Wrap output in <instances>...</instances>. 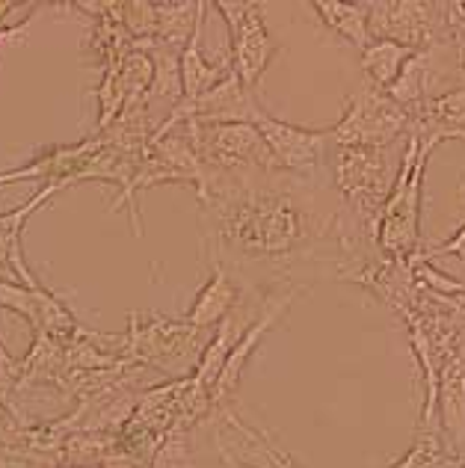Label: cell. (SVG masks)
Returning a JSON list of instances; mask_svg holds the SVG:
<instances>
[{
  "instance_id": "cell-1",
  "label": "cell",
  "mask_w": 465,
  "mask_h": 468,
  "mask_svg": "<svg viewBox=\"0 0 465 468\" xmlns=\"http://www.w3.org/2000/svg\"><path fill=\"white\" fill-rule=\"evenodd\" d=\"M276 176L205 169L196 193L223 252L243 261H285L326 234L321 217L279 187Z\"/></svg>"
},
{
  "instance_id": "cell-20",
  "label": "cell",
  "mask_w": 465,
  "mask_h": 468,
  "mask_svg": "<svg viewBox=\"0 0 465 468\" xmlns=\"http://www.w3.org/2000/svg\"><path fill=\"white\" fill-rule=\"evenodd\" d=\"M391 468H465V457H454L445 448L439 430H418L412 448Z\"/></svg>"
},
{
  "instance_id": "cell-11",
  "label": "cell",
  "mask_w": 465,
  "mask_h": 468,
  "mask_svg": "<svg viewBox=\"0 0 465 468\" xmlns=\"http://www.w3.org/2000/svg\"><path fill=\"white\" fill-rule=\"evenodd\" d=\"M436 421L442 427L445 448L454 457H465V338L448 353L439 371Z\"/></svg>"
},
{
  "instance_id": "cell-19",
  "label": "cell",
  "mask_w": 465,
  "mask_h": 468,
  "mask_svg": "<svg viewBox=\"0 0 465 468\" xmlns=\"http://www.w3.org/2000/svg\"><path fill=\"white\" fill-rule=\"evenodd\" d=\"M412 54H415V48L397 45V42H391V39H374L362 51L365 83L374 86V90L388 92V86L400 78V71H403V66L409 63Z\"/></svg>"
},
{
  "instance_id": "cell-3",
  "label": "cell",
  "mask_w": 465,
  "mask_h": 468,
  "mask_svg": "<svg viewBox=\"0 0 465 468\" xmlns=\"http://www.w3.org/2000/svg\"><path fill=\"white\" fill-rule=\"evenodd\" d=\"M214 332L190 326L185 317L173 320L164 314H137L128 320V332L122 335V356L131 365L154 367L173 379L193 377L205 347L211 344Z\"/></svg>"
},
{
  "instance_id": "cell-6",
  "label": "cell",
  "mask_w": 465,
  "mask_h": 468,
  "mask_svg": "<svg viewBox=\"0 0 465 468\" xmlns=\"http://www.w3.org/2000/svg\"><path fill=\"white\" fill-rule=\"evenodd\" d=\"M190 131V140L202 157L205 169L217 172H276L264 133L252 122H181Z\"/></svg>"
},
{
  "instance_id": "cell-17",
  "label": "cell",
  "mask_w": 465,
  "mask_h": 468,
  "mask_svg": "<svg viewBox=\"0 0 465 468\" xmlns=\"http://www.w3.org/2000/svg\"><path fill=\"white\" fill-rule=\"evenodd\" d=\"M205 16H207V4H202L199 21H196V27L190 33L187 45L181 48V86H185V98H187V101L205 95L207 90H211V86H217L219 80H223L226 71L231 69L228 59H223V63H211V59L202 54Z\"/></svg>"
},
{
  "instance_id": "cell-22",
  "label": "cell",
  "mask_w": 465,
  "mask_h": 468,
  "mask_svg": "<svg viewBox=\"0 0 465 468\" xmlns=\"http://www.w3.org/2000/svg\"><path fill=\"white\" fill-rule=\"evenodd\" d=\"M442 255H454L460 258V261H465V223L450 234V238H445V243H439V246H427V250H421L418 255V261H430L433 264V258H442Z\"/></svg>"
},
{
  "instance_id": "cell-25",
  "label": "cell",
  "mask_w": 465,
  "mask_h": 468,
  "mask_svg": "<svg viewBox=\"0 0 465 468\" xmlns=\"http://www.w3.org/2000/svg\"><path fill=\"white\" fill-rule=\"evenodd\" d=\"M460 202L465 205V181H462V190H460Z\"/></svg>"
},
{
  "instance_id": "cell-12",
  "label": "cell",
  "mask_w": 465,
  "mask_h": 468,
  "mask_svg": "<svg viewBox=\"0 0 465 468\" xmlns=\"http://www.w3.org/2000/svg\"><path fill=\"white\" fill-rule=\"evenodd\" d=\"M69 184L63 181H54V184H45V187L27 199L24 205H18L16 211H6L0 214V279H12V282H21L27 288H42V282L36 279V273L27 267V258H24V246H21V231L27 226V219L39 211V207L57 196L59 190H66Z\"/></svg>"
},
{
  "instance_id": "cell-13",
  "label": "cell",
  "mask_w": 465,
  "mask_h": 468,
  "mask_svg": "<svg viewBox=\"0 0 465 468\" xmlns=\"http://www.w3.org/2000/svg\"><path fill=\"white\" fill-rule=\"evenodd\" d=\"M101 133H92V137L71 143V145H51L45 149L39 157H33L30 164H24L12 172H0V184H16V181H30V178H45L48 184L63 181V184H75L78 172L90 164V160L101 152Z\"/></svg>"
},
{
  "instance_id": "cell-15",
  "label": "cell",
  "mask_w": 465,
  "mask_h": 468,
  "mask_svg": "<svg viewBox=\"0 0 465 468\" xmlns=\"http://www.w3.org/2000/svg\"><path fill=\"white\" fill-rule=\"evenodd\" d=\"M238 282L228 276V270L223 264H217L211 270V276L205 279V285L199 288V293L193 297L190 309L185 314V320L196 329H207L214 332L226 317H231L238 305Z\"/></svg>"
},
{
  "instance_id": "cell-2",
  "label": "cell",
  "mask_w": 465,
  "mask_h": 468,
  "mask_svg": "<svg viewBox=\"0 0 465 468\" xmlns=\"http://www.w3.org/2000/svg\"><path fill=\"white\" fill-rule=\"evenodd\" d=\"M436 143L421 140L418 133H409L407 149L400 154V169L395 176V187L388 193L376 226L379 252L409 264L418 255L421 246V205H424V176Z\"/></svg>"
},
{
  "instance_id": "cell-9",
  "label": "cell",
  "mask_w": 465,
  "mask_h": 468,
  "mask_svg": "<svg viewBox=\"0 0 465 468\" xmlns=\"http://www.w3.org/2000/svg\"><path fill=\"white\" fill-rule=\"evenodd\" d=\"M259 131L264 133V143L270 149V157L276 164V172H288V176H305L312 178L317 166H321V152L329 143V128H302L273 116L270 110H261Z\"/></svg>"
},
{
  "instance_id": "cell-10",
  "label": "cell",
  "mask_w": 465,
  "mask_h": 468,
  "mask_svg": "<svg viewBox=\"0 0 465 468\" xmlns=\"http://www.w3.org/2000/svg\"><path fill=\"white\" fill-rule=\"evenodd\" d=\"M297 293H300L297 288H291V291H285V293H270V297H264L259 317H255L252 324H249L247 329H243L240 341L235 344V350H231V356L226 359L223 374H219L217 386H214V406H217V410H223V406H228V398L238 391L240 377H243V371H247V365H249V359H252L255 347H259V344L264 341L267 332H270V329L279 324V320L288 314L291 303L297 300Z\"/></svg>"
},
{
  "instance_id": "cell-24",
  "label": "cell",
  "mask_w": 465,
  "mask_h": 468,
  "mask_svg": "<svg viewBox=\"0 0 465 468\" xmlns=\"http://www.w3.org/2000/svg\"><path fill=\"white\" fill-rule=\"evenodd\" d=\"M12 9H16V4H6V0H0V48H4L12 39V36H18L24 27H27V18H21L18 24H9Z\"/></svg>"
},
{
  "instance_id": "cell-4",
  "label": "cell",
  "mask_w": 465,
  "mask_h": 468,
  "mask_svg": "<svg viewBox=\"0 0 465 468\" xmlns=\"http://www.w3.org/2000/svg\"><path fill=\"white\" fill-rule=\"evenodd\" d=\"M412 133V113L400 107L383 90L362 83L347 95L344 113L329 128L333 145H353V149H388L400 137Z\"/></svg>"
},
{
  "instance_id": "cell-16",
  "label": "cell",
  "mask_w": 465,
  "mask_h": 468,
  "mask_svg": "<svg viewBox=\"0 0 465 468\" xmlns=\"http://www.w3.org/2000/svg\"><path fill=\"white\" fill-rule=\"evenodd\" d=\"M442 42L415 51L409 57V63L403 66L400 78L388 86V95L395 98L400 107L415 110V107H421L427 98H433L430 92L439 83V48H442Z\"/></svg>"
},
{
  "instance_id": "cell-23",
  "label": "cell",
  "mask_w": 465,
  "mask_h": 468,
  "mask_svg": "<svg viewBox=\"0 0 465 468\" xmlns=\"http://www.w3.org/2000/svg\"><path fill=\"white\" fill-rule=\"evenodd\" d=\"M18 383H21V359H16L0 344V391H12Z\"/></svg>"
},
{
  "instance_id": "cell-7",
  "label": "cell",
  "mask_w": 465,
  "mask_h": 468,
  "mask_svg": "<svg viewBox=\"0 0 465 468\" xmlns=\"http://www.w3.org/2000/svg\"><path fill=\"white\" fill-rule=\"evenodd\" d=\"M214 9L228 24V63L255 92L261 86L267 66L281 51L270 30H267L264 6L252 4V0H217Z\"/></svg>"
},
{
  "instance_id": "cell-5",
  "label": "cell",
  "mask_w": 465,
  "mask_h": 468,
  "mask_svg": "<svg viewBox=\"0 0 465 468\" xmlns=\"http://www.w3.org/2000/svg\"><path fill=\"white\" fill-rule=\"evenodd\" d=\"M333 181L344 196L353 219L368 229L376 238L379 217L395 187L388 169L386 149H353V145H335L333 149Z\"/></svg>"
},
{
  "instance_id": "cell-14",
  "label": "cell",
  "mask_w": 465,
  "mask_h": 468,
  "mask_svg": "<svg viewBox=\"0 0 465 468\" xmlns=\"http://www.w3.org/2000/svg\"><path fill=\"white\" fill-rule=\"evenodd\" d=\"M412 113V133L421 140L445 143V140H465V86H454L442 95L427 98Z\"/></svg>"
},
{
  "instance_id": "cell-18",
  "label": "cell",
  "mask_w": 465,
  "mask_h": 468,
  "mask_svg": "<svg viewBox=\"0 0 465 468\" xmlns=\"http://www.w3.org/2000/svg\"><path fill=\"white\" fill-rule=\"evenodd\" d=\"M312 9L317 12V18L333 33L344 36L347 42H353L365 51L374 36H371V0L365 4H338V0H312Z\"/></svg>"
},
{
  "instance_id": "cell-8",
  "label": "cell",
  "mask_w": 465,
  "mask_h": 468,
  "mask_svg": "<svg viewBox=\"0 0 465 468\" xmlns=\"http://www.w3.org/2000/svg\"><path fill=\"white\" fill-rule=\"evenodd\" d=\"M371 36L421 51L448 39V4L383 0L371 4Z\"/></svg>"
},
{
  "instance_id": "cell-21",
  "label": "cell",
  "mask_w": 465,
  "mask_h": 468,
  "mask_svg": "<svg viewBox=\"0 0 465 468\" xmlns=\"http://www.w3.org/2000/svg\"><path fill=\"white\" fill-rule=\"evenodd\" d=\"M448 45H450V51H454L460 78L465 80V0L448 4Z\"/></svg>"
}]
</instances>
